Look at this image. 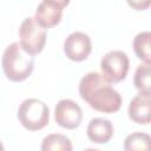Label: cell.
Listing matches in <instances>:
<instances>
[{"mask_svg":"<svg viewBox=\"0 0 151 151\" xmlns=\"http://www.w3.org/2000/svg\"><path fill=\"white\" fill-rule=\"evenodd\" d=\"M79 94L92 109L99 112L113 113L122 106L120 94L98 72H88L81 78Z\"/></svg>","mask_w":151,"mask_h":151,"instance_id":"obj_1","label":"cell"},{"mask_svg":"<svg viewBox=\"0 0 151 151\" xmlns=\"http://www.w3.org/2000/svg\"><path fill=\"white\" fill-rule=\"evenodd\" d=\"M1 64L7 79L17 83L27 79L34 68L33 57L24 51L20 42H12L5 48Z\"/></svg>","mask_w":151,"mask_h":151,"instance_id":"obj_2","label":"cell"},{"mask_svg":"<svg viewBox=\"0 0 151 151\" xmlns=\"http://www.w3.org/2000/svg\"><path fill=\"white\" fill-rule=\"evenodd\" d=\"M18 119L25 129L38 131L48 124V106L37 98H28L20 104L18 109Z\"/></svg>","mask_w":151,"mask_h":151,"instance_id":"obj_3","label":"cell"},{"mask_svg":"<svg viewBox=\"0 0 151 151\" xmlns=\"http://www.w3.org/2000/svg\"><path fill=\"white\" fill-rule=\"evenodd\" d=\"M20 45L31 55L39 54L46 44V29L42 28L34 17L25 18L19 28Z\"/></svg>","mask_w":151,"mask_h":151,"instance_id":"obj_4","label":"cell"},{"mask_svg":"<svg viewBox=\"0 0 151 151\" xmlns=\"http://www.w3.org/2000/svg\"><path fill=\"white\" fill-rule=\"evenodd\" d=\"M130 67L129 57L125 52L113 50L107 52L100 60V68L109 83H119L127 76Z\"/></svg>","mask_w":151,"mask_h":151,"instance_id":"obj_5","label":"cell"},{"mask_svg":"<svg viewBox=\"0 0 151 151\" xmlns=\"http://www.w3.org/2000/svg\"><path fill=\"white\" fill-rule=\"evenodd\" d=\"M54 119L59 126L73 130L77 129L83 120V110L72 99H61L55 105Z\"/></svg>","mask_w":151,"mask_h":151,"instance_id":"obj_6","label":"cell"},{"mask_svg":"<svg viewBox=\"0 0 151 151\" xmlns=\"http://www.w3.org/2000/svg\"><path fill=\"white\" fill-rule=\"evenodd\" d=\"M67 5V0H44L38 5L34 19L42 28H51L60 22L63 9Z\"/></svg>","mask_w":151,"mask_h":151,"instance_id":"obj_7","label":"cell"},{"mask_svg":"<svg viewBox=\"0 0 151 151\" xmlns=\"http://www.w3.org/2000/svg\"><path fill=\"white\" fill-rule=\"evenodd\" d=\"M92 51V42L90 37L80 31L72 32L64 41V52L70 60L83 61Z\"/></svg>","mask_w":151,"mask_h":151,"instance_id":"obj_8","label":"cell"},{"mask_svg":"<svg viewBox=\"0 0 151 151\" xmlns=\"http://www.w3.org/2000/svg\"><path fill=\"white\" fill-rule=\"evenodd\" d=\"M129 117L137 124H150L151 123V94L139 93L134 96L127 110Z\"/></svg>","mask_w":151,"mask_h":151,"instance_id":"obj_9","label":"cell"},{"mask_svg":"<svg viewBox=\"0 0 151 151\" xmlns=\"http://www.w3.org/2000/svg\"><path fill=\"white\" fill-rule=\"evenodd\" d=\"M86 134L88 139L93 143L97 144L107 143L113 136V125L109 119L100 117L93 118L90 120L87 125Z\"/></svg>","mask_w":151,"mask_h":151,"instance_id":"obj_10","label":"cell"},{"mask_svg":"<svg viewBox=\"0 0 151 151\" xmlns=\"http://www.w3.org/2000/svg\"><path fill=\"white\" fill-rule=\"evenodd\" d=\"M136 55L144 60V63H151V32L144 31L138 33L132 42Z\"/></svg>","mask_w":151,"mask_h":151,"instance_id":"obj_11","label":"cell"},{"mask_svg":"<svg viewBox=\"0 0 151 151\" xmlns=\"http://www.w3.org/2000/svg\"><path fill=\"white\" fill-rule=\"evenodd\" d=\"M40 149L41 151H72V143L61 133H51L42 139Z\"/></svg>","mask_w":151,"mask_h":151,"instance_id":"obj_12","label":"cell"},{"mask_svg":"<svg viewBox=\"0 0 151 151\" xmlns=\"http://www.w3.org/2000/svg\"><path fill=\"white\" fill-rule=\"evenodd\" d=\"M124 151H151V136L144 132H133L126 136Z\"/></svg>","mask_w":151,"mask_h":151,"instance_id":"obj_13","label":"cell"},{"mask_svg":"<svg viewBox=\"0 0 151 151\" xmlns=\"http://www.w3.org/2000/svg\"><path fill=\"white\" fill-rule=\"evenodd\" d=\"M133 84L140 93L151 94V63H143L137 67Z\"/></svg>","mask_w":151,"mask_h":151,"instance_id":"obj_14","label":"cell"},{"mask_svg":"<svg viewBox=\"0 0 151 151\" xmlns=\"http://www.w3.org/2000/svg\"><path fill=\"white\" fill-rule=\"evenodd\" d=\"M127 4L132 7H134L136 9L140 11V9H145L151 5V0H146V1H127Z\"/></svg>","mask_w":151,"mask_h":151,"instance_id":"obj_15","label":"cell"},{"mask_svg":"<svg viewBox=\"0 0 151 151\" xmlns=\"http://www.w3.org/2000/svg\"><path fill=\"white\" fill-rule=\"evenodd\" d=\"M84 151H100V150H98V149H86Z\"/></svg>","mask_w":151,"mask_h":151,"instance_id":"obj_16","label":"cell"}]
</instances>
